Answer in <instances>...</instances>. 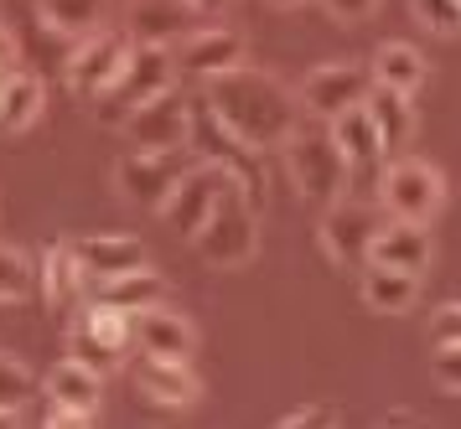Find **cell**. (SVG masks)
Returning a JSON list of instances; mask_svg holds the SVG:
<instances>
[{
    "mask_svg": "<svg viewBox=\"0 0 461 429\" xmlns=\"http://www.w3.org/2000/svg\"><path fill=\"white\" fill-rule=\"evenodd\" d=\"M285 150V165H291V182L295 192L306 197V202H337L342 192H348V161H342V150L332 145L327 130H301L295 124L291 140L280 145Z\"/></svg>",
    "mask_w": 461,
    "mask_h": 429,
    "instance_id": "4",
    "label": "cell"
},
{
    "mask_svg": "<svg viewBox=\"0 0 461 429\" xmlns=\"http://www.w3.org/2000/svg\"><path fill=\"white\" fill-rule=\"evenodd\" d=\"M244 37L239 31H229V26H203V31H187L182 37V67H187L192 78H218V73H229V67H239L244 62Z\"/></svg>",
    "mask_w": 461,
    "mask_h": 429,
    "instance_id": "20",
    "label": "cell"
},
{
    "mask_svg": "<svg viewBox=\"0 0 461 429\" xmlns=\"http://www.w3.org/2000/svg\"><path fill=\"white\" fill-rule=\"evenodd\" d=\"M374 83H384V88H399V94H415L420 83H425V58H420L410 41H384L374 52Z\"/></svg>",
    "mask_w": 461,
    "mask_h": 429,
    "instance_id": "27",
    "label": "cell"
},
{
    "mask_svg": "<svg viewBox=\"0 0 461 429\" xmlns=\"http://www.w3.org/2000/svg\"><path fill=\"white\" fill-rule=\"evenodd\" d=\"M223 186H229V176H223L212 161H192L187 171L171 182L167 202L156 207V212H161L182 238H192V233L203 228V218L212 212V202H218V192H223Z\"/></svg>",
    "mask_w": 461,
    "mask_h": 429,
    "instance_id": "12",
    "label": "cell"
},
{
    "mask_svg": "<svg viewBox=\"0 0 461 429\" xmlns=\"http://www.w3.org/2000/svg\"><path fill=\"white\" fill-rule=\"evenodd\" d=\"M5 73H11V67H0V88H5Z\"/></svg>",
    "mask_w": 461,
    "mask_h": 429,
    "instance_id": "40",
    "label": "cell"
},
{
    "mask_svg": "<svg viewBox=\"0 0 461 429\" xmlns=\"http://www.w3.org/2000/svg\"><path fill=\"white\" fill-rule=\"evenodd\" d=\"M363 114H368V124H374V135L384 150H399V145H410V135H415V109H410V94H399V88L368 83Z\"/></svg>",
    "mask_w": 461,
    "mask_h": 429,
    "instance_id": "22",
    "label": "cell"
},
{
    "mask_svg": "<svg viewBox=\"0 0 461 429\" xmlns=\"http://www.w3.org/2000/svg\"><path fill=\"white\" fill-rule=\"evenodd\" d=\"M94 300L120 306V310L135 316V310L171 300V285H167V274H156L150 264H135V269H125V274H114V280H104V285H94Z\"/></svg>",
    "mask_w": 461,
    "mask_h": 429,
    "instance_id": "24",
    "label": "cell"
},
{
    "mask_svg": "<svg viewBox=\"0 0 461 429\" xmlns=\"http://www.w3.org/2000/svg\"><path fill=\"white\" fill-rule=\"evenodd\" d=\"M73 254H78V264L88 274V290L114 280V274H125V269L146 264V244L140 238H130V233H94V238H73Z\"/></svg>",
    "mask_w": 461,
    "mask_h": 429,
    "instance_id": "19",
    "label": "cell"
},
{
    "mask_svg": "<svg viewBox=\"0 0 461 429\" xmlns=\"http://www.w3.org/2000/svg\"><path fill=\"white\" fill-rule=\"evenodd\" d=\"M99 398H104V378L84 362L63 357L58 368L47 372V425L58 429H73V425H88L99 414Z\"/></svg>",
    "mask_w": 461,
    "mask_h": 429,
    "instance_id": "11",
    "label": "cell"
},
{
    "mask_svg": "<svg viewBox=\"0 0 461 429\" xmlns=\"http://www.w3.org/2000/svg\"><path fill=\"white\" fill-rule=\"evenodd\" d=\"M192 11H197V16H218V11H229L233 0H187Z\"/></svg>",
    "mask_w": 461,
    "mask_h": 429,
    "instance_id": "38",
    "label": "cell"
},
{
    "mask_svg": "<svg viewBox=\"0 0 461 429\" xmlns=\"http://www.w3.org/2000/svg\"><path fill=\"white\" fill-rule=\"evenodd\" d=\"M47 103V88L42 78H32V73H5V88H0V130L5 135H22L37 124Z\"/></svg>",
    "mask_w": 461,
    "mask_h": 429,
    "instance_id": "25",
    "label": "cell"
},
{
    "mask_svg": "<svg viewBox=\"0 0 461 429\" xmlns=\"http://www.w3.org/2000/svg\"><path fill=\"white\" fill-rule=\"evenodd\" d=\"M42 295L47 306H78L88 295V274L78 264V254H73V238H58V244L42 248Z\"/></svg>",
    "mask_w": 461,
    "mask_h": 429,
    "instance_id": "23",
    "label": "cell"
},
{
    "mask_svg": "<svg viewBox=\"0 0 461 429\" xmlns=\"http://www.w3.org/2000/svg\"><path fill=\"white\" fill-rule=\"evenodd\" d=\"M16 62V37H11V26L0 21V67H11Z\"/></svg>",
    "mask_w": 461,
    "mask_h": 429,
    "instance_id": "37",
    "label": "cell"
},
{
    "mask_svg": "<svg viewBox=\"0 0 461 429\" xmlns=\"http://www.w3.org/2000/svg\"><path fill=\"white\" fill-rule=\"evenodd\" d=\"M275 11H301V5H306V0H270Z\"/></svg>",
    "mask_w": 461,
    "mask_h": 429,
    "instance_id": "39",
    "label": "cell"
},
{
    "mask_svg": "<svg viewBox=\"0 0 461 429\" xmlns=\"http://www.w3.org/2000/svg\"><path fill=\"white\" fill-rule=\"evenodd\" d=\"M120 130L130 135L135 150H182L187 135H192V103L182 99V88L171 83L161 94H150Z\"/></svg>",
    "mask_w": 461,
    "mask_h": 429,
    "instance_id": "9",
    "label": "cell"
},
{
    "mask_svg": "<svg viewBox=\"0 0 461 429\" xmlns=\"http://www.w3.org/2000/svg\"><path fill=\"white\" fill-rule=\"evenodd\" d=\"M384 228V207L368 202V197H337L327 202L321 212V248H327V259L342 269H357L368 259V244H374V233Z\"/></svg>",
    "mask_w": 461,
    "mask_h": 429,
    "instance_id": "7",
    "label": "cell"
},
{
    "mask_svg": "<svg viewBox=\"0 0 461 429\" xmlns=\"http://www.w3.org/2000/svg\"><path fill=\"white\" fill-rule=\"evenodd\" d=\"M130 342L140 352H150V357H192L197 331H192V321L182 310H171L161 300V306H146L130 316Z\"/></svg>",
    "mask_w": 461,
    "mask_h": 429,
    "instance_id": "16",
    "label": "cell"
},
{
    "mask_svg": "<svg viewBox=\"0 0 461 429\" xmlns=\"http://www.w3.org/2000/svg\"><path fill=\"white\" fill-rule=\"evenodd\" d=\"M187 145H203V161L218 165L249 202H265V165H259V150H249L239 135H229V130L208 114V103H192Z\"/></svg>",
    "mask_w": 461,
    "mask_h": 429,
    "instance_id": "6",
    "label": "cell"
},
{
    "mask_svg": "<svg viewBox=\"0 0 461 429\" xmlns=\"http://www.w3.org/2000/svg\"><path fill=\"white\" fill-rule=\"evenodd\" d=\"M425 336H430V347H440V342H461V306H456V300L436 306V316H430Z\"/></svg>",
    "mask_w": 461,
    "mask_h": 429,
    "instance_id": "34",
    "label": "cell"
},
{
    "mask_svg": "<svg viewBox=\"0 0 461 429\" xmlns=\"http://www.w3.org/2000/svg\"><path fill=\"white\" fill-rule=\"evenodd\" d=\"M378 207L389 218H404V223H425L446 207V176H440L430 161L420 156H404V161L384 165L378 171Z\"/></svg>",
    "mask_w": 461,
    "mask_h": 429,
    "instance_id": "5",
    "label": "cell"
},
{
    "mask_svg": "<svg viewBox=\"0 0 461 429\" xmlns=\"http://www.w3.org/2000/svg\"><path fill=\"white\" fill-rule=\"evenodd\" d=\"M26 290H32V264H26V254L0 244V306L26 300Z\"/></svg>",
    "mask_w": 461,
    "mask_h": 429,
    "instance_id": "31",
    "label": "cell"
},
{
    "mask_svg": "<svg viewBox=\"0 0 461 429\" xmlns=\"http://www.w3.org/2000/svg\"><path fill=\"white\" fill-rule=\"evenodd\" d=\"M410 11H415V21L425 26V31H436V37H451L456 21H461L456 0H410Z\"/></svg>",
    "mask_w": 461,
    "mask_h": 429,
    "instance_id": "32",
    "label": "cell"
},
{
    "mask_svg": "<svg viewBox=\"0 0 461 429\" xmlns=\"http://www.w3.org/2000/svg\"><path fill=\"white\" fill-rule=\"evenodd\" d=\"M187 145L182 150H130L114 161V192L125 197V202H140V207H161L167 202L171 182L187 171Z\"/></svg>",
    "mask_w": 461,
    "mask_h": 429,
    "instance_id": "8",
    "label": "cell"
},
{
    "mask_svg": "<svg viewBox=\"0 0 461 429\" xmlns=\"http://www.w3.org/2000/svg\"><path fill=\"white\" fill-rule=\"evenodd\" d=\"M321 11L342 26H353V21H368L378 11V0H321Z\"/></svg>",
    "mask_w": 461,
    "mask_h": 429,
    "instance_id": "35",
    "label": "cell"
},
{
    "mask_svg": "<svg viewBox=\"0 0 461 429\" xmlns=\"http://www.w3.org/2000/svg\"><path fill=\"white\" fill-rule=\"evenodd\" d=\"M78 326H84L88 336H99V342H104V347H114V352L130 347V310H120V306L88 300V306L78 310Z\"/></svg>",
    "mask_w": 461,
    "mask_h": 429,
    "instance_id": "28",
    "label": "cell"
},
{
    "mask_svg": "<svg viewBox=\"0 0 461 429\" xmlns=\"http://www.w3.org/2000/svg\"><path fill=\"white\" fill-rule=\"evenodd\" d=\"M68 357H73V362H84V368H94L99 378H104V372H114L120 362H125V352L104 347V342H99V336H88L78 321H73V331H68Z\"/></svg>",
    "mask_w": 461,
    "mask_h": 429,
    "instance_id": "30",
    "label": "cell"
},
{
    "mask_svg": "<svg viewBox=\"0 0 461 429\" xmlns=\"http://www.w3.org/2000/svg\"><path fill=\"white\" fill-rule=\"evenodd\" d=\"M203 103L208 114L229 135L249 145V150H280L291 140V130L301 124V99L295 88L265 73V67H229L218 78H203Z\"/></svg>",
    "mask_w": 461,
    "mask_h": 429,
    "instance_id": "1",
    "label": "cell"
},
{
    "mask_svg": "<svg viewBox=\"0 0 461 429\" xmlns=\"http://www.w3.org/2000/svg\"><path fill=\"white\" fill-rule=\"evenodd\" d=\"M135 389L146 393L150 404L187 409V404H197L203 383H197V372H192L187 357H150V352H140V362H135Z\"/></svg>",
    "mask_w": 461,
    "mask_h": 429,
    "instance_id": "17",
    "label": "cell"
},
{
    "mask_svg": "<svg viewBox=\"0 0 461 429\" xmlns=\"http://www.w3.org/2000/svg\"><path fill=\"white\" fill-rule=\"evenodd\" d=\"M285 429H312V425H337V409H327V404H306V409H291L285 419H280Z\"/></svg>",
    "mask_w": 461,
    "mask_h": 429,
    "instance_id": "36",
    "label": "cell"
},
{
    "mask_svg": "<svg viewBox=\"0 0 461 429\" xmlns=\"http://www.w3.org/2000/svg\"><path fill=\"white\" fill-rule=\"evenodd\" d=\"M192 248H197V259L208 269H239L259 254V212L233 182L218 192L212 212L192 233Z\"/></svg>",
    "mask_w": 461,
    "mask_h": 429,
    "instance_id": "3",
    "label": "cell"
},
{
    "mask_svg": "<svg viewBox=\"0 0 461 429\" xmlns=\"http://www.w3.org/2000/svg\"><path fill=\"white\" fill-rule=\"evenodd\" d=\"M176 83V58H171V47H135L130 41V58L120 62V73L94 94V120L104 124V130H120V124L150 99V94H161Z\"/></svg>",
    "mask_w": 461,
    "mask_h": 429,
    "instance_id": "2",
    "label": "cell"
},
{
    "mask_svg": "<svg viewBox=\"0 0 461 429\" xmlns=\"http://www.w3.org/2000/svg\"><path fill=\"white\" fill-rule=\"evenodd\" d=\"M430 378L446 393H461V342H440L436 357H430Z\"/></svg>",
    "mask_w": 461,
    "mask_h": 429,
    "instance_id": "33",
    "label": "cell"
},
{
    "mask_svg": "<svg viewBox=\"0 0 461 429\" xmlns=\"http://www.w3.org/2000/svg\"><path fill=\"white\" fill-rule=\"evenodd\" d=\"M192 21H197V11L187 0H130L125 37L135 47H171L192 31Z\"/></svg>",
    "mask_w": 461,
    "mask_h": 429,
    "instance_id": "15",
    "label": "cell"
},
{
    "mask_svg": "<svg viewBox=\"0 0 461 429\" xmlns=\"http://www.w3.org/2000/svg\"><path fill=\"white\" fill-rule=\"evenodd\" d=\"M368 83H374V73L363 62H321V67H312V78L301 83L295 99H301V114L327 124L342 109H357L363 94H368Z\"/></svg>",
    "mask_w": 461,
    "mask_h": 429,
    "instance_id": "10",
    "label": "cell"
},
{
    "mask_svg": "<svg viewBox=\"0 0 461 429\" xmlns=\"http://www.w3.org/2000/svg\"><path fill=\"white\" fill-rule=\"evenodd\" d=\"M368 259L389 269H404V274H425L430 269V233L425 223H404V218H384V228L368 244Z\"/></svg>",
    "mask_w": 461,
    "mask_h": 429,
    "instance_id": "18",
    "label": "cell"
},
{
    "mask_svg": "<svg viewBox=\"0 0 461 429\" xmlns=\"http://www.w3.org/2000/svg\"><path fill=\"white\" fill-rule=\"evenodd\" d=\"M37 16H42L47 31H58V37H88V31H99L109 16V0H37Z\"/></svg>",
    "mask_w": 461,
    "mask_h": 429,
    "instance_id": "26",
    "label": "cell"
},
{
    "mask_svg": "<svg viewBox=\"0 0 461 429\" xmlns=\"http://www.w3.org/2000/svg\"><path fill=\"white\" fill-rule=\"evenodd\" d=\"M32 393H37V378H32V368H26L22 357L0 352V419H16V414L32 404Z\"/></svg>",
    "mask_w": 461,
    "mask_h": 429,
    "instance_id": "29",
    "label": "cell"
},
{
    "mask_svg": "<svg viewBox=\"0 0 461 429\" xmlns=\"http://www.w3.org/2000/svg\"><path fill=\"white\" fill-rule=\"evenodd\" d=\"M327 135H332V145L342 150V161H348V192H353L357 176H368V182H378V165H384V145H378L374 124H368V114H363V103L357 109H342V114H332L327 120Z\"/></svg>",
    "mask_w": 461,
    "mask_h": 429,
    "instance_id": "14",
    "label": "cell"
},
{
    "mask_svg": "<svg viewBox=\"0 0 461 429\" xmlns=\"http://www.w3.org/2000/svg\"><path fill=\"white\" fill-rule=\"evenodd\" d=\"M125 58H130V37L125 31H109V26L88 31V37H78V47H73V58H68V67H63L68 88H73L78 99H94V94L120 73V62Z\"/></svg>",
    "mask_w": 461,
    "mask_h": 429,
    "instance_id": "13",
    "label": "cell"
},
{
    "mask_svg": "<svg viewBox=\"0 0 461 429\" xmlns=\"http://www.w3.org/2000/svg\"><path fill=\"white\" fill-rule=\"evenodd\" d=\"M357 295H363V306L378 310V316H399V310L415 306L420 274H404V269H389V264L363 259V264H357Z\"/></svg>",
    "mask_w": 461,
    "mask_h": 429,
    "instance_id": "21",
    "label": "cell"
}]
</instances>
